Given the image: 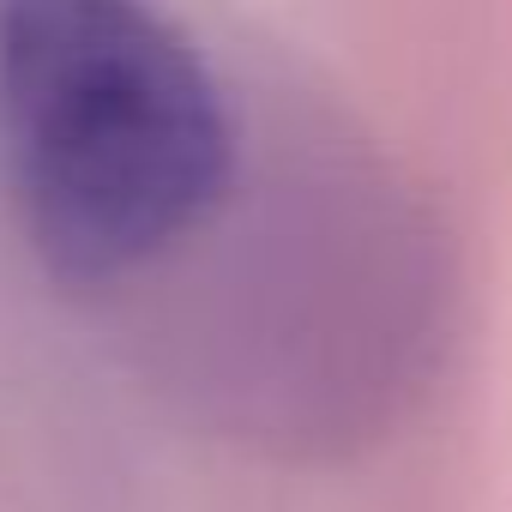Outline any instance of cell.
Listing matches in <instances>:
<instances>
[{"label": "cell", "mask_w": 512, "mask_h": 512, "mask_svg": "<svg viewBox=\"0 0 512 512\" xmlns=\"http://www.w3.org/2000/svg\"><path fill=\"white\" fill-rule=\"evenodd\" d=\"M0 145L37 260L73 290L157 266L235 175L211 67L145 0H0Z\"/></svg>", "instance_id": "obj_1"}]
</instances>
